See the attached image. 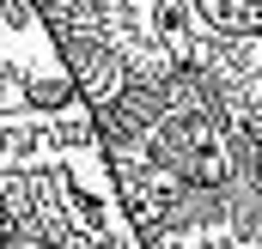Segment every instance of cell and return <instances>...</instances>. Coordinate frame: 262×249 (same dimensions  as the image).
Masks as SVG:
<instances>
[{
    "instance_id": "cell-1",
    "label": "cell",
    "mask_w": 262,
    "mask_h": 249,
    "mask_svg": "<svg viewBox=\"0 0 262 249\" xmlns=\"http://www.w3.org/2000/svg\"><path fill=\"white\" fill-rule=\"evenodd\" d=\"M0 249H140L49 31L0 49Z\"/></svg>"
},
{
    "instance_id": "cell-2",
    "label": "cell",
    "mask_w": 262,
    "mask_h": 249,
    "mask_svg": "<svg viewBox=\"0 0 262 249\" xmlns=\"http://www.w3.org/2000/svg\"><path fill=\"white\" fill-rule=\"evenodd\" d=\"M37 31H49V24L37 18V6H31V0H0V49H12V43L37 37Z\"/></svg>"
}]
</instances>
